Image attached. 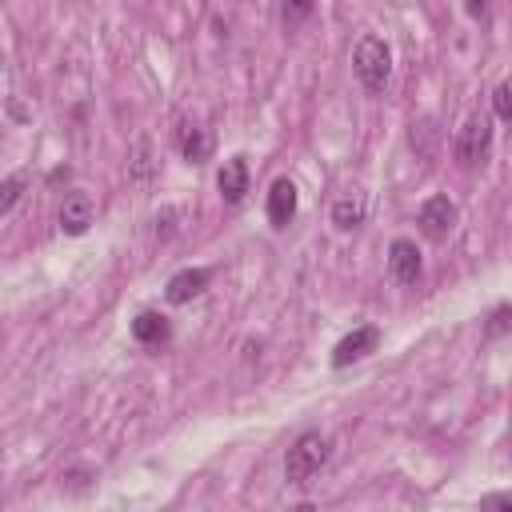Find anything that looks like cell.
Here are the masks:
<instances>
[{
  "mask_svg": "<svg viewBox=\"0 0 512 512\" xmlns=\"http://www.w3.org/2000/svg\"><path fill=\"white\" fill-rule=\"evenodd\" d=\"M328 460H332V436H324V432H300L296 444L284 456V480L296 484V488H304V484H312L320 476V468Z\"/></svg>",
  "mask_w": 512,
  "mask_h": 512,
  "instance_id": "cell-1",
  "label": "cell"
},
{
  "mask_svg": "<svg viewBox=\"0 0 512 512\" xmlns=\"http://www.w3.org/2000/svg\"><path fill=\"white\" fill-rule=\"evenodd\" d=\"M352 72L364 84V92H384L392 76V52L380 36H360L352 48Z\"/></svg>",
  "mask_w": 512,
  "mask_h": 512,
  "instance_id": "cell-2",
  "label": "cell"
},
{
  "mask_svg": "<svg viewBox=\"0 0 512 512\" xmlns=\"http://www.w3.org/2000/svg\"><path fill=\"white\" fill-rule=\"evenodd\" d=\"M488 148H492V120L484 112H472L452 140V156L460 168H480L488 160Z\"/></svg>",
  "mask_w": 512,
  "mask_h": 512,
  "instance_id": "cell-3",
  "label": "cell"
},
{
  "mask_svg": "<svg viewBox=\"0 0 512 512\" xmlns=\"http://www.w3.org/2000/svg\"><path fill=\"white\" fill-rule=\"evenodd\" d=\"M416 224H420L424 240L444 244V240L452 236V228H456V204H452L448 196H428V200L420 204V212H416Z\"/></svg>",
  "mask_w": 512,
  "mask_h": 512,
  "instance_id": "cell-4",
  "label": "cell"
},
{
  "mask_svg": "<svg viewBox=\"0 0 512 512\" xmlns=\"http://www.w3.org/2000/svg\"><path fill=\"white\" fill-rule=\"evenodd\" d=\"M376 344H380V328H376V324L352 328V332L332 348V368H348V364L364 360L368 352H376Z\"/></svg>",
  "mask_w": 512,
  "mask_h": 512,
  "instance_id": "cell-5",
  "label": "cell"
},
{
  "mask_svg": "<svg viewBox=\"0 0 512 512\" xmlns=\"http://www.w3.org/2000/svg\"><path fill=\"white\" fill-rule=\"evenodd\" d=\"M420 268H424V260H420L416 240H408V236L392 240V248H388V272H392V280L396 284H416L420 280Z\"/></svg>",
  "mask_w": 512,
  "mask_h": 512,
  "instance_id": "cell-6",
  "label": "cell"
},
{
  "mask_svg": "<svg viewBox=\"0 0 512 512\" xmlns=\"http://www.w3.org/2000/svg\"><path fill=\"white\" fill-rule=\"evenodd\" d=\"M296 184L288 180V176H280V180H272V188H268V200H264V212H268V224L272 228H288L292 224V216H296Z\"/></svg>",
  "mask_w": 512,
  "mask_h": 512,
  "instance_id": "cell-7",
  "label": "cell"
},
{
  "mask_svg": "<svg viewBox=\"0 0 512 512\" xmlns=\"http://www.w3.org/2000/svg\"><path fill=\"white\" fill-rule=\"evenodd\" d=\"M92 216H96L92 196L88 192H68L64 204H60V232L64 236H84L92 228Z\"/></svg>",
  "mask_w": 512,
  "mask_h": 512,
  "instance_id": "cell-8",
  "label": "cell"
},
{
  "mask_svg": "<svg viewBox=\"0 0 512 512\" xmlns=\"http://www.w3.org/2000/svg\"><path fill=\"white\" fill-rule=\"evenodd\" d=\"M248 160L244 156H232V160H224V168H220V176H216V188H220V196H224V204H240L244 196H248Z\"/></svg>",
  "mask_w": 512,
  "mask_h": 512,
  "instance_id": "cell-9",
  "label": "cell"
},
{
  "mask_svg": "<svg viewBox=\"0 0 512 512\" xmlns=\"http://www.w3.org/2000/svg\"><path fill=\"white\" fill-rule=\"evenodd\" d=\"M208 280H212L208 268H180V272L168 280L164 296H168V304H188L192 296H200V292L208 288Z\"/></svg>",
  "mask_w": 512,
  "mask_h": 512,
  "instance_id": "cell-10",
  "label": "cell"
},
{
  "mask_svg": "<svg viewBox=\"0 0 512 512\" xmlns=\"http://www.w3.org/2000/svg\"><path fill=\"white\" fill-rule=\"evenodd\" d=\"M212 148H216V136L208 128H200V124H184L180 128V152H184L188 164H204L212 156Z\"/></svg>",
  "mask_w": 512,
  "mask_h": 512,
  "instance_id": "cell-11",
  "label": "cell"
},
{
  "mask_svg": "<svg viewBox=\"0 0 512 512\" xmlns=\"http://www.w3.org/2000/svg\"><path fill=\"white\" fill-rule=\"evenodd\" d=\"M364 216H368V200H364L360 192H352V196H340V200L332 204V224H336L340 232H352V228H360V224H364Z\"/></svg>",
  "mask_w": 512,
  "mask_h": 512,
  "instance_id": "cell-12",
  "label": "cell"
},
{
  "mask_svg": "<svg viewBox=\"0 0 512 512\" xmlns=\"http://www.w3.org/2000/svg\"><path fill=\"white\" fill-rule=\"evenodd\" d=\"M168 332H172V328H168V316H164V312H152V308H148V312H140V316L132 320V336H136L140 344H164Z\"/></svg>",
  "mask_w": 512,
  "mask_h": 512,
  "instance_id": "cell-13",
  "label": "cell"
},
{
  "mask_svg": "<svg viewBox=\"0 0 512 512\" xmlns=\"http://www.w3.org/2000/svg\"><path fill=\"white\" fill-rule=\"evenodd\" d=\"M128 168H132V180H136V184H148V176H152V140H148V136H136Z\"/></svg>",
  "mask_w": 512,
  "mask_h": 512,
  "instance_id": "cell-14",
  "label": "cell"
},
{
  "mask_svg": "<svg viewBox=\"0 0 512 512\" xmlns=\"http://www.w3.org/2000/svg\"><path fill=\"white\" fill-rule=\"evenodd\" d=\"M312 12H316L312 0H280V24H284V32H296Z\"/></svg>",
  "mask_w": 512,
  "mask_h": 512,
  "instance_id": "cell-15",
  "label": "cell"
},
{
  "mask_svg": "<svg viewBox=\"0 0 512 512\" xmlns=\"http://www.w3.org/2000/svg\"><path fill=\"white\" fill-rule=\"evenodd\" d=\"M24 188H28V176H24V172H12V176L0 184V216H8V212L16 208V200L24 196Z\"/></svg>",
  "mask_w": 512,
  "mask_h": 512,
  "instance_id": "cell-16",
  "label": "cell"
},
{
  "mask_svg": "<svg viewBox=\"0 0 512 512\" xmlns=\"http://www.w3.org/2000/svg\"><path fill=\"white\" fill-rule=\"evenodd\" d=\"M492 112H496L500 120H508V124H512V76L496 84V92H492Z\"/></svg>",
  "mask_w": 512,
  "mask_h": 512,
  "instance_id": "cell-17",
  "label": "cell"
},
{
  "mask_svg": "<svg viewBox=\"0 0 512 512\" xmlns=\"http://www.w3.org/2000/svg\"><path fill=\"white\" fill-rule=\"evenodd\" d=\"M508 328H512V304H500V308L488 316L484 336H500V332H508Z\"/></svg>",
  "mask_w": 512,
  "mask_h": 512,
  "instance_id": "cell-18",
  "label": "cell"
},
{
  "mask_svg": "<svg viewBox=\"0 0 512 512\" xmlns=\"http://www.w3.org/2000/svg\"><path fill=\"white\" fill-rule=\"evenodd\" d=\"M176 216H180V212H176L172 204L156 212V228H152V232H156V240H168V236L176 232Z\"/></svg>",
  "mask_w": 512,
  "mask_h": 512,
  "instance_id": "cell-19",
  "label": "cell"
},
{
  "mask_svg": "<svg viewBox=\"0 0 512 512\" xmlns=\"http://www.w3.org/2000/svg\"><path fill=\"white\" fill-rule=\"evenodd\" d=\"M460 4L472 20H488V12H492V0H460Z\"/></svg>",
  "mask_w": 512,
  "mask_h": 512,
  "instance_id": "cell-20",
  "label": "cell"
},
{
  "mask_svg": "<svg viewBox=\"0 0 512 512\" xmlns=\"http://www.w3.org/2000/svg\"><path fill=\"white\" fill-rule=\"evenodd\" d=\"M484 504H488V508H496V504L512 508V492H492V496H484Z\"/></svg>",
  "mask_w": 512,
  "mask_h": 512,
  "instance_id": "cell-21",
  "label": "cell"
}]
</instances>
